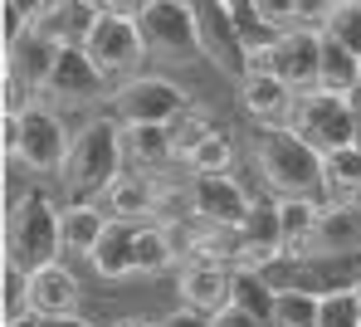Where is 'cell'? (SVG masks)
I'll list each match as a JSON object with an SVG mask.
<instances>
[{
	"mask_svg": "<svg viewBox=\"0 0 361 327\" xmlns=\"http://www.w3.org/2000/svg\"><path fill=\"white\" fill-rule=\"evenodd\" d=\"M122 156H127V142H122V123L118 118H93L73 132L68 142V156L59 166V181L73 200H103V191L122 176Z\"/></svg>",
	"mask_w": 361,
	"mask_h": 327,
	"instance_id": "cell-1",
	"label": "cell"
},
{
	"mask_svg": "<svg viewBox=\"0 0 361 327\" xmlns=\"http://www.w3.org/2000/svg\"><path fill=\"white\" fill-rule=\"evenodd\" d=\"M254 161H259L269 191H279V196H327L322 152L307 147L293 128H259Z\"/></svg>",
	"mask_w": 361,
	"mask_h": 327,
	"instance_id": "cell-2",
	"label": "cell"
},
{
	"mask_svg": "<svg viewBox=\"0 0 361 327\" xmlns=\"http://www.w3.org/2000/svg\"><path fill=\"white\" fill-rule=\"evenodd\" d=\"M5 259L20 269H44L63 259V230H59V205L44 191H30L10 205L5 215Z\"/></svg>",
	"mask_w": 361,
	"mask_h": 327,
	"instance_id": "cell-3",
	"label": "cell"
},
{
	"mask_svg": "<svg viewBox=\"0 0 361 327\" xmlns=\"http://www.w3.org/2000/svg\"><path fill=\"white\" fill-rule=\"evenodd\" d=\"M288 128L298 132L307 147H317L327 156V152H342V147L361 142V113H357V103L342 98V93L307 88V93H298V103H293Z\"/></svg>",
	"mask_w": 361,
	"mask_h": 327,
	"instance_id": "cell-4",
	"label": "cell"
},
{
	"mask_svg": "<svg viewBox=\"0 0 361 327\" xmlns=\"http://www.w3.org/2000/svg\"><path fill=\"white\" fill-rule=\"evenodd\" d=\"M83 49L108 73V83L113 78H137V68L147 59V39H142L137 15H118V10H98V20L83 35Z\"/></svg>",
	"mask_w": 361,
	"mask_h": 327,
	"instance_id": "cell-5",
	"label": "cell"
},
{
	"mask_svg": "<svg viewBox=\"0 0 361 327\" xmlns=\"http://www.w3.org/2000/svg\"><path fill=\"white\" fill-rule=\"evenodd\" d=\"M113 118L118 123H180L190 113V98L185 88H176L171 78H157V73H137V78H122V88L108 98Z\"/></svg>",
	"mask_w": 361,
	"mask_h": 327,
	"instance_id": "cell-6",
	"label": "cell"
},
{
	"mask_svg": "<svg viewBox=\"0 0 361 327\" xmlns=\"http://www.w3.org/2000/svg\"><path fill=\"white\" fill-rule=\"evenodd\" d=\"M137 25H142L147 54H161V59H200V35H195L190 0H152L137 15Z\"/></svg>",
	"mask_w": 361,
	"mask_h": 327,
	"instance_id": "cell-7",
	"label": "cell"
},
{
	"mask_svg": "<svg viewBox=\"0 0 361 327\" xmlns=\"http://www.w3.org/2000/svg\"><path fill=\"white\" fill-rule=\"evenodd\" d=\"M68 132H63L59 113L44 108V103H30L20 108V142H15V161L39 171V176H59L63 156H68Z\"/></svg>",
	"mask_w": 361,
	"mask_h": 327,
	"instance_id": "cell-8",
	"label": "cell"
},
{
	"mask_svg": "<svg viewBox=\"0 0 361 327\" xmlns=\"http://www.w3.org/2000/svg\"><path fill=\"white\" fill-rule=\"evenodd\" d=\"M195 10V35H200V59H210L215 68H225L230 78H244V39L240 20L225 0H190Z\"/></svg>",
	"mask_w": 361,
	"mask_h": 327,
	"instance_id": "cell-9",
	"label": "cell"
},
{
	"mask_svg": "<svg viewBox=\"0 0 361 327\" xmlns=\"http://www.w3.org/2000/svg\"><path fill=\"white\" fill-rule=\"evenodd\" d=\"M44 93L54 103H68V108H83V103H98L108 93V73L88 59L83 44H63L59 59H54V73L44 83Z\"/></svg>",
	"mask_w": 361,
	"mask_h": 327,
	"instance_id": "cell-10",
	"label": "cell"
},
{
	"mask_svg": "<svg viewBox=\"0 0 361 327\" xmlns=\"http://www.w3.org/2000/svg\"><path fill=\"white\" fill-rule=\"evenodd\" d=\"M269 68L279 78H288L298 93L317 88V78H322V30H312V25L283 30L279 44L269 49Z\"/></svg>",
	"mask_w": 361,
	"mask_h": 327,
	"instance_id": "cell-11",
	"label": "cell"
},
{
	"mask_svg": "<svg viewBox=\"0 0 361 327\" xmlns=\"http://www.w3.org/2000/svg\"><path fill=\"white\" fill-rule=\"evenodd\" d=\"M249 205H254L249 191H244L230 171H205V176H195V186H190V210H195L205 225H215V230L244 225Z\"/></svg>",
	"mask_w": 361,
	"mask_h": 327,
	"instance_id": "cell-12",
	"label": "cell"
},
{
	"mask_svg": "<svg viewBox=\"0 0 361 327\" xmlns=\"http://www.w3.org/2000/svg\"><path fill=\"white\" fill-rule=\"evenodd\" d=\"M176 288H180V303H185V308H200V313L215 318V313H225V308L235 303V264L205 254V259L180 269Z\"/></svg>",
	"mask_w": 361,
	"mask_h": 327,
	"instance_id": "cell-13",
	"label": "cell"
},
{
	"mask_svg": "<svg viewBox=\"0 0 361 327\" xmlns=\"http://www.w3.org/2000/svg\"><path fill=\"white\" fill-rule=\"evenodd\" d=\"M59 39H49L44 30H25L20 39H10L5 44V78L10 83H20V88H39L44 93V83H49V73H54V59H59Z\"/></svg>",
	"mask_w": 361,
	"mask_h": 327,
	"instance_id": "cell-14",
	"label": "cell"
},
{
	"mask_svg": "<svg viewBox=\"0 0 361 327\" xmlns=\"http://www.w3.org/2000/svg\"><path fill=\"white\" fill-rule=\"evenodd\" d=\"M240 103H244V113H249L259 128H288L293 103H298V88H293L288 78H279L274 68L244 73L240 78Z\"/></svg>",
	"mask_w": 361,
	"mask_h": 327,
	"instance_id": "cell-15",
	"label": "cell"
},
{
	"mask_svg": "<svg viewBox=\"0 0 361 327\" xmlns=\"http://www.w3.org/2000/svg\"><path fill=\"white\" fill-rule=\"evenodd\" d=\"M302 254H361V200H327Z\"/></svg>",
	"mask_w": 361,
	"mask_h": 327,
	"instance_id": "cell-16",
	"label": "cell"
},
{
	"mask_svg": "<svg viewBox=\"0 0 361 327\" xmlns=\"http://www.w3.org/2000/svg\"><path fill=\"white\" fill-rule=\"evenodd\" d=\"M137 235H142V220H108V230H103V240L93 245V254H88V269L98 273V278H132L137 273Z\"/></svg>",
	"mask_w": 361,
	"mask_h": 327,
	"instance_id": "cell-17",
	"label": "cell"
},
{
	"mask_svg": "<svg viewBox=\"0 0 361 327\" xmlns=\"http://www.w3.org/2000/svg\"><path fill=\"white\" fill-rule=\"evenodd\" d=\"M30 308L39 318H68V313H78V278H73V269H63L59 259L35 269V278H30Z\"/></svg>",
	"mask_w": 361,
	"mask_h": 327,
	"instance_id": "cell-18",
	"label": "cell"
},
{
	"mask_svg": "<svg viewBox=\"0 0 361 327\" xmlns=\"http://www.w3.org/2000/svg\"><path fill=\"white\" fill-rule=\"evenodd\" d=\"M108 220L113 215H103V205L98 200H68L59 210V230H63V254L73 259H88L93 254V245L103 240V230H108Z\"/></svg>",
	"mask_w": 361,
	"mask_h": 327,
	"instance_id": "cell-19",
	"label": "cell"
},
{
	"mask_svg": "<svg viewBox=\"0 0 361 327\" xmlns=\"http://www.w3.org/2000/svg\"><path fill=\"white\" fill-rule=\"evenodd\" d=\"M93 20H98V5H93V0H54V5L35 20V30H44V35L59 39V44H83V35H88Z\"/></svg>",
	"mask_w": 361,
	"mask_h": 327,
	"instance_id": "cell-20",
	"label": "cell"
},
{
	"mask_svg": "<svg viewBox=\"0 0 361 327\" xmlns=\"http://www.w3.org/2000/svg\"><path fill=\"white\" fill-rule=\"evenodd\" d=\"M317 88L342 93V98H357L361 93V54L347 49V44H337L332 35H322V78H317Z\"/></svg>",
	"mask_w": 361,
	"mask_h": 327,
	"instance_id": "cell-21",
	"label": "cell"
},
{
	"mask_svg": "<svg viewBox=\"0 0 361 327\" xmlns=\"http://www.w3.org/2000/svg\"><path fill=\"white\" fill-rule=\"evenodd\" d=\"M235 308L254 313L259 323L274 327V308H279V283L264 269H235Z\"/></svg>",
	"mask_w": 361,
	"mask_h": 327,
	"instance_id": "cell-22",
	"label": "cell"
},
{
	"mask_svg": "<svg viewBox=\"0 0 361 327\" xmlns=\"http://www.w3.org/2000/svg\"><path fill=\"white\" fill-rule=\"evenodd\" d=\"M122 142H127V156H137L147 166L176 156V132L166 123H122Z\"/></svg>",
	"mask_w": 361,
	"mask_h": 327,
	"instance_id": "cell-23",
	"label": "cell"
},
{
	"mask_svg": "<svg viewBox=\"0 0 361 327\" xmlns=\"http://www.w3.org/2000/svg\"><path fill=\"white\" fill-rule=\"evenodd\" d=\"M103 200H108V215H118V220H147L157 210V191L147 186V176H132V171H122L103 191Z\"/></svg>",
	"mask_w": 361,
	"mask_h": 327,
	"instance_id": "cell-24",
	"label": "cell"
},
{
	"mask_svg": "<svg viewBox=\"0 0 361 327\" xmlns=\"http://www.w3.org/2000/svg\"><path fill=\"white\" fill-rule=\"evenodd\" d=\"M322 181H327V196L332 200H357L361 196V142L322 156Z\"/></svg>",
	"mask_w": 361,
	"mask_h": 327,
	"instance_id": "cell-25",
	"label": "cell"
},
{
	"mask_svg": "<svg viewBox=\"0 0 361 327\" xmlns=\"http://www.w3.org/2000/svg\"><path fill=\"white\" fill-rule=\"evenodd\" d=\"M317 215H322L317 196H279V225H283V245H288V254H302L307 235L317 230Z\"/></svg>",
	"mask_w": 361,
	"mask_h": 327,
	"instance_id": "cell-26",
	"label": "cell"
},
{
	"mask_svg": "<svg viewBox=\"0 0 361 327\" xmlns=\"http://www.w3.org/2000/svg\"><path fill=\"white\" fill-rule=\"evenodd\" d=\"M171 264H176V240H171L161 225H147V220H142V235H137V273L157 278V273H166Z\"/></svg>",
	"mask_w": 361,
	"mask_h": 327,
	"instance_id": "cell-27",
	"label": "cell"
},
{
	"mask_svg": "<svg viewBox=\"0 0 361 327\" xmlns=\"http://www.w3.org/2000/svg\"><path fill=\"white\" fill-rule=\"evenodd\" d=\"M322 298L307 288H279V308H274V327H317Z\"/></svg>",
	"mask_w": 361,
	"mask_h": 327,
	"instance_id": "cell-28",
	"label": "cell"
},
{
	"mask_svg": "<svg viewBox=\"0 0 361 327\" xmlns=\"http://www.w3.org/2000/svg\"><path fill=\"white\" fill-rule=\"evenodd\" d=\"M180 161H185L195 176H205V171H230V137L210 128L190 152H180Z\"/></svg>",
	"mask_w": 361,
	"mask_h": 327,
	"instance_id": "cell-29",
	"label": "cell"
},
{
	"mask_svg": "<svg viewBox=\"0 0 361 327\" xmlns=\"http://www.w3.org/2000/svg\"><path fill=\"white\" fill-rule=\"evenodd\" d=\"M30 269H20V264L5 259V269H0V303H5V318H20V313H35L30 308Z\"/></svg>",
	"mask_w": 361,
	"mask_h": 327,
	"instance_id": "cell-30",
	"label": "cell"
},
{
	"mask_svg": "<svg viewBox=\"0 0 361 327\" xmlns=\"http://www.w3.org/2000/svg\"><path fill=\"white\" fill-rule=\"evenodd\" d=\"M317 327H361V288L327 293L322 298V313H317Z\"/></svg>",
	"mask_w": 361,
	"mask_h": 327,
	"instance_id": "cell-31",
	"label": "cell"
},
{
	"mask_svg": "<svg viewBox=\"0 0 361 327\" xmlns=\"http://www.w3.org/2000/svg\"><path fill=\"white\" fill-rule=\"evenodd\" d=\"M322 35H332L337 44H347V49H357V54H361V5H357V0L332 5V15H327Z\"/></svg>",
	"mask_w": 361,
	"mask_h": 327,
	"instance_id": "cell-32",
	"label": "cell"
},
{
	"mask_svg": "<svg viewBox=\"0 0 361 327\" xmlns=\"http://www.w3.org/2000/svg\"><path fill=\"white\" fill-rule=\"evenodd\" d=\"M254 10H259L274 30H293V25H298V0H254Z\"/></svg>",
	"mask_w": 361,
	"mask_h": 327,
	"instance_id": "cell-33",
	"label": "cell"
},
{
	"mask_svg": "<svg viewBox=\"0 0 361 327\" xmlns=\"http://www.w3.org/2000/svg\"><path fill=\"white\" fill-rule=\"evenodd\" d=\"M332 5H337V0H298V25L322 30V25H327V15H332Z\"/></svg>",
	"mask_w": 361,
	"mask_h": 327,
	"instance_id": "cell-34",
	"label": "cell"
},
{
	"mask_svg": "<svg viewBox=\"0 0 361 327\" xmlns=\"http://www.w3.org/2000/svg\"><path fill=\"white\" fill-rule=\"evenodd\" d=\"M157 327H215V318H210V313H200V308H176L171 318H161Z\"/></svg>",
	"mask_w": 361,
	"mask_h": 327,
	"instance_id": "cell-35",
	"label": "cell"
},
{
	"mask_svg": "<svg viewBox=\"0 0 361 327\" xmlns=\"http://www.w3.org/2000/svg\"><path fill=\"white\" fill-rule=\"evenodd\" d=\"M215 327H269V323H259L254 313H244V308H225V313H215Z\"/></svg>",
	"mask_w": 361,
	"mask_h": 327,
	"instance_id": "cell-36",
	"label": "cell"
},
{
	"mask_svg": "<svg viewBox=\"0 0 361 327\" xmlns=\"http://www.w3.org/2000/svg\"><path fill=\"white\" fill-rule=\"evenodd\" d=\"M0 5H10V10H20V15H25V20L35 25V20H39V15H44V10H49L54 0H0Z\"/></svg>",
	"mask_w": 361,
	"mask_h": 327,
	"instance_id": "cell-37",
	"label": "cell"
},
{
	"mask_svg": "<svg viewBox=\"0 0 361 327\" xmlns=\"http://www.w3.org/2000/svg\"><path fill=\"white\" fill-rule=\"evenodd\" d=\"M98 10H118V15H142L152 0H93Z\"/></svg>",
	"mask_w": 361,
	"mask_h": 327,
	"instance_id": "cell-38",
	"label": "cell"
},
{
	"mask_svg": "<svg viewBox=\"0 0 361 327\" xmlns=\"http://www.w3.org/2000/svg\"><path fill=\"white\" fill-rule=\"evenodd\" d=\"M44 327H93V323L78 318V313H68V318H44Z\"/></svg>",
	"mask_w": 361,
	"mask_h": 327,
	"instance_id": "cell-39",
	"label": "cell"
},
{
	"mask_svg": "<svg viewBox=\"0 0 361 327\" xmlns=\"http://www.w3.org/2000/svg\"><path fill=\"white\" fill-rule=\"evenodd\" d=\"M5 327H44L39 313H20V318H5Z\"/></svg>",
	"mask_w": 361,
	"mask_h": 327,
	"instance_id": "cell-40",
	"label": "cell"
},
{
	"mask_svg": "<svg viewBox=\"0 0 361 327\" xmlns=\"http://www.w3.org/2000/svg\"><path fill=\"white\" fill-rule=\"evenodd\" d=\"M225 5H230V10H235V15H240V10H249V5H254V0H225Z\"/></svg>",
	"mask_w": 361,
	"mask_h": 327,
	"instance_id": "cell-41",
	"label": "cell"
},
{
	"mask_svg": "<svg viewBox=\"0 0 361 327\" xmlns=\"http://www.w3.org/2000/svg\"><path fill=\"white\" fill-rule=\"evenodd\" d=\"M113 327H147V323H137V318H122V323H113Z\"/></svg>",
	"mask_w": 361,
	"mask_h": 327,
	"instance_id": "cell-42",
	"label": "cell"
},
{
	"mask_svg": "<svg viewBox=\"0 0 361 327\" xmlns=\"http://www.w3.org/2000/svg\"><path fill=\"white\" fill-rule=\"evenodd\" d=\"M337 5H342V0H337Z\"/></svg>",
	"mask_w": 361,
	"mask_h": 327,
	"instance_id": "cell-43",
	"label": "cell"
},
{
	"mask_svg": "<svg viewBox=\"0 0 361 327\" xmlns=\"http://www.w3.org/2000/svg\"><path fill=\"white\" fill-rule=\"evenodd\" d=\"M357 5H361V0H357Z\"/></svg>",
	"mask_w": 361,
	"mask_h": 327,
	"instance_id": "cell-44",
	"label": "cell"
}]
</instances>
